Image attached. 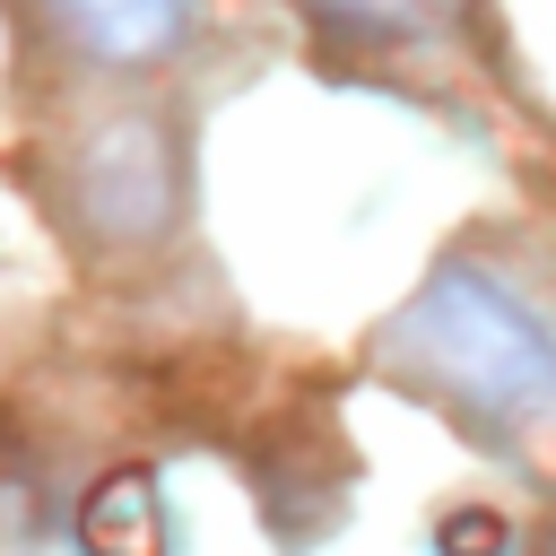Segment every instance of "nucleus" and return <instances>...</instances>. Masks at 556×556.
<instances>
[{"mask_svg": "<svg viewBox=\"0 0 556 556\" xmlns=\"http://www.w3.org/2000/svg\"><path fill=\"white\" fill-rule=\"evenodd\" d=\"M382 356L495 452H530L556 434V330L486 261H443L382 330Z\"/></svg>", "mask_w": 556, "mask_h": 556, "instance_id": "1", "label": "nucleus"}, {"mask_svg": "<svg viewBox=\"0 0 556 556\" xmlns=\"http://www.w3.org/2000/svg\"><path fill=\"white\" fill-rule=\"evenodd\" d=\"M304 26H321L330 43L382 52V43H443L469 26V0H295Z\"/></svg>", "mask_w": 556, "mask_h": 556, "instance_id": "2", "label": "nucleus"}, {"mask_svg": "<svg viewBox=\"0 0 556 556\" xmlns=\"http://www.w3.org/2000/svg\"><path fill=\"white\" fill-rule=\"evenodd\" d=\"M78 539H87V556H174L156 478H148V469L96 478V495H87V513H78Z\"/></svg>", "mask_w": 556, "mask_h": 556, "instance_id": "3", "label": "nucleus"}, {"mask_svg": "<svg viewBox=\"0 0 556 556\" xmlns=\"http://www.w3.org/2000/svg\"><path fill=\"white\" fill-rule=\"evenodd\" d=\"M78 9V26L104 43V52H122V61H148V52H165L174 35H182V0H70Z\"/></svg>", "mask_w": 556, "mask_h": 556, "instance_id": "4", "label": "nucleus"}, {"mask_svg": "<svg viewBox=\"0 0 556 556\" xmlns=\"http://www.w3.org/2000/svg\"><path fill=\"white\" fill-rule=\"evenodd\" d=\"M434 547H443V556H495V547H504V521L469 504V513H452V521L434 530Z\"/></svg>", "mask_w": 556, "mask_h": 556, "instance_id": "5", "label": "nucleus"}, {"mask_svg": "<svg viewBox=\"0 0 556 556\" xmlns=\"http://www.w3.org/2000/svg\"><path fill=\"white\" fill-rule=\"evenodd\" d=\"M539 556H556V521H547V539H539Z\"/></svg>", "mask_w": 556, "mask_h": 556, "instance_id": "6", "label": "nucleus"}]
</instances>
